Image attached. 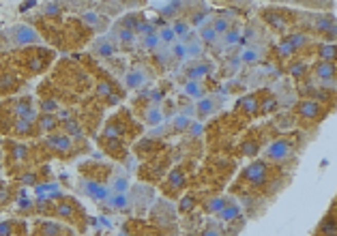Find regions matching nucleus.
Listing matches in <instances>:
<instances>
[{
	"label": "nucleus",
	"mask_w": 337,
	"mask_h": 236,
	"mask_svg": "<svg viewBox=\"0 0 337 236\" xmlns=\"http://www.w3.org/2000/svg\"><path fill=\"white\" fill-rule=\"evenodd\" d=\"M52 56L54 54L50 50H45V47L32 45L28 50L22 52V65L28 69V73H41V71H45L47 65H50Z\"/></svg>",
	"instance_id": "1"
},
{
	"label": "nucleus",
	"mask_w": 337,
	"mask_h": 236,
	"mask_svg": "<svg viewBox=\"0 0 337 236\" xmlns=\"http://www.w3.org/2000/svg\"><path fill=\"white\" fill-rule=\"evenodd\" d=\"M54 215L69 223H78L84 217V212L73 198H58V204L54 206Z\"/></svg>",
	"instance_id": "2"
},
{
	"label": "nucleus",
	"mask_w": 337,
	"mask_h": 236,
	"mask_svg": "<svg viewBox=\"0 0 337 236\" xmlns=\"http://www.w3.org/2000/svg\"><path fill=\"white\" fill-rule=\"evenodd\" d=\"M269 179V165L264 161H254L240 172V183L247 185H264Z\"/></svg>",
	"instance_id": "3"
},
{
	"label": "nucleus",
	"mask_w": 337,
	"mask_h": 236,
	"mask_svg": "<svg viewBox=\"0 0 337 236\" xmlns=\"http://www.w3.org/2000/svg\"><path fill=\"white\" fill-rule=\"evenodd\" d=\"M7 146V165H26L30 159V148L22 142H13V140H7L5 142Z\"/></svg>",
	"instance_id": "4"
},
{
	"label": "nucleus",
	"mask_w": 337,
	"mask_h": 236,
	"mask_svg": "<svg viewBox=\"0 0 337 236\" xmlns=\"http://www.w3.org/2000/svg\"><path fill=\"white\" fill-rule=\"evenodd\" d=\"M9 37L11 41H13V45H34V43H39V32L26 26V24H17V26H13L9 30Z\"/></svg>",
	"instance_id": "5"
},
{
	"label": "nucleus",
	"mask_w": 337,
	"mask_h": 236,
	"mask_svg": "<svg viewBox=\"0 0 337 236\" xmlns=\"http://www.w3.org/2000/svg\"><path fill=\"white\" fill-rule=\"evenodd\" d=\"M45 146L52 152H56V155H69V152H73L71 150L73 148V140L65 133H50L45 137Z\"/></svg>",
	"instance_id": "6"
},
{
	"label": "nucleus",
	"mask_w": 337,
	"mask_h": 236,
	"mask_svg": "<svg viewBox=\"0 0 337 236\" xmlns=\"http://www.w3.org/2000/svg\"><path fill=\"white\" fill-rule=\"evenodd\" d=\"M292 142L290 140H275L273 144L267 148V159H271V161H286L288 157L292 155Z\"/></svg>",
	"instance_id": "7"
},
{
	"label": "nucleus",
	"mask_w": 337,
	"mask_h": 236,
	"mask_svg": "<svg viewBox=\"0 0 337 236\" xmlns=\"http://www.w3.org/2000/svg\"><path fill=\"white\" fill-rule=\"evenodd\" d=\"M213 71V63L211 61H196L185 67V80L187 82H202Z\"/></svg>",
	"instance_id": "8"
},
{
	"label": "nucleus",
	"mask_w": 337,
	"mask_h": 236,
	"mask_svg": "<svg viewBox=\"0 0 337 236\" xmlns=\"http://www.w3.org/2000/svg\"><path fill=\"white\" fill-rule=\"evenodd\" d=\"M314 75H316V80L320 82L322 86H335V63H329V61H320V63H316V67H314Z\"/></svg>",
	"instance_id": "9"
},
{
	"label": "nucleus",
	"mask_w": 337,
	"mask_h": 236,
	"mask_svg": "<svg viewBox=\"0 0 337 236\" xmlns=\"http://www.w3.org/2000/svg\"><path fill=\"white\" fill-rule=\"evenodd\" d=\"M82 189L90 200H95V202H103V200H107L112 195L110 187H105L101 183H95V181H82Z\"/></svg>",
	"instance_id": "10"
},
{
	"label": "nucleus",
	"mask_w": 337,
	"mask_h": 236,
	"mask_svg": "<svg viewBox=\"0 0 337 236\" xmlns=\"http://www.w3.org/2000/svg\"><path fill=\"white\" fill-rule=\"evenodd\" d=\"M17 137H37L39 131H37V121H26V118H15L13 127H11V131Z\"/></svg>",
	"instance_id": "11"
},
{
	"label": "nucleus",
	"mask_w": 337,
	"mask_h": 236,
	"mask_svg": "<svg viewBox=\"0 0 337 236\" xmlns=\"http://www.w3.org/2000/svg\"><path fill=\"white\" fill-rule=\"evenodd\" d=\"M60 127V118L56 114H37V131L39 133H54Z\"/></svg>",
	"instance_id": "12"
},
{
	"label": "nucleus",
	"mask_w": 337,
	"mask_h": 236,
	"mask_svg": "<svg viewBox=\"0 0 337 236\" xmlns=\"http://www.w3.org/2000/svg\"><path fill=\"white\" fill-rule=\"evenodd\" d=\"M322 112L320 103L316 99H303L298 105H296V114L301 118H307V121H311V118H318V114Z\"/></svg>",
	"instance_id": "13"
},
{
	"label": "nucleus",
	"mask_w": 337,
	"mask_h": 236,
	"mask_svg": "<svg viewBox=\"0 0 337 236\" xmlns=\"http://www.w3.org/2000/svg\"><path fill=\"white\" fill-rule=\"evenodd\" d=\"M34 230H39L41 236H73V232H69L67 228L58 226L54 221H39L34 226Z\"/></svg>",
	"instance_id": "14"
},
{
	"label": "nucleus",
	"mask_w": 337,
	"mask_h": 236,
	"mask_svg": "<svg viewBox=\"0 0 337 236\" xmlns=\"http://www.w3.org/2000/svg\"><path fill=\"white\" fill-rule=\"evenodd\" d=\"M236 108L247 116H258L260 114V99L256 97V94H245V97L238 99Z\"/></svg>",
	"instance_id": "15"
},
{
	"label": "nucleus",
	"mask_w": 337,
	"mask_h": 236,
	"mask_svg": "<svg viewBox=\"0 0 337 236\" xmlns=\"http://www.w3.org/2000/svg\"><path fill=\"white\" fill-rule=\"evenodd\" d=\"M316 30L318 32H322L327 39H331V43H333V39H335V22H333V17H329V15H320L318 19H316Z\"/></svg>",
	"instance_id": "16"
},
{
	"label": "nucleus",
	"mask_w": 337,
	"mask_h": 236,
	"mask_svg": "<svg viewBox=\"0 0 337 236\" xmlns=\"http://www.w3.org/2000/svg\"><path fill=\"white\" fill-rule=\"evenodd\" d=\"M260 58H262V54L256 50V47L247 45V47H243V50L238 52L236 61H238V65H256V63H260Z\"/></svg>",
	"instance_id": "17"
},
{
	"label": "nucleus",
	"mask_w": 337,
	"mask_h": 236,
	"mask_svg": "<svg viewBox=\"0 0 337 236\" xmlns=\"http://www.w3.org/2000/svg\"><path fill=\"white\" fill-rule=\"evenodd\" d=\"M217 108H219V105H217V101H215V97H202L200 103H198V108H196V112L204 121V118H209L211 114L217 112Z\"/></svg>",
	"instance_id": "18"
},
{
	"label": "nucleus",
	"mask_w": 337,
	"mask_h": 236,
	"mask_svg": "<svg viewBox=\"0 0 337 236\" xmlns=\"http://www.w3.org/2000/svg\"><path fill=\"white\" fill-rule=\"evenodd\" d=\"M60 127H63V131H65V135H69L71 140H80L82 137V127H80V123L76 121V118H63L60 121Z\"/></svg>",
	"instance_id": "19"
},
{
	"label": "nucleus",
	"mask_w": 337,
	"mask_h": 236,
	"mask_svg": "<svg viewBox=\"0 0 337 236\" xmlns=\"http://www.w3.org/2000/svg\"><path fill=\"white\" fill-rule=\"evenodd\" d=\"M264 19H267L271 24V28H275V30H279V32H286L288 30V22L284 19V15L279 13V11L269 9L267 13H264Z\"/></svg>",
	"instance_id": "20"
},
{
	"label": "nucleus",
	"mask_w": 337,
	"mask_h": 236,
	"mask_svg": "<svg viewBox=\"0 0 337 236\" xmlns=\"http://www.w3.org/2000/svg\"><path fill=\"white\" fill-rule=\"evenodd\" d=\"M183 45H185V56H187V61H200V58H202L204 45H202L200 41L191 39V41H187V43H183Z\"/></svg>",
	"instance_id": "21"
},
{
	"label": "nucleus",
	"mask_w": 337,
	"mask_h": 236,
	"mask_svg": "<svg viewBox=\"0 0 337 236\" xmlns=\"http://www.w3.org/2000/svg\"><path fill=\"white\" fill-rule=\"evenodd\" d=\"M105 204L112 210H125L129 206V198H127V193H114L105 200Z\"/></svg>",
	"instance_id": "22"
},
{
	"label": "nucleus",
	"mask_w": 337,
	"mask_h": 236,
	"mask_svg": "<svg viewBox=\"0 0 337 236\" xmlns=\"http://www.w3.org/2000/svg\"><path fill=\"white\" fill-rule=\"evenodd\" d=\"M219 41V34L211 28V24H204L200 26V43L202 45H215Z\"/></svg>",
	"instance_id": "23"
},
{
	"label": "nucleus",
	"mask_w": 337,
	"mask_h": 236,
	"mask_svg": "<svg viewBox=\"0 0 337 236\" xmlns=\"http://www.w3.org/2000/svg\"><path fill=\"white\" fill-rule=\"evenodd\" d=\"M185 94L187 97H194V99H202V97H207V88H204L202 82H187Z\"/></svg>",
	"instance_id": "24"
},
{
	"label": "nucleus",
	"mask_w": 337,
	"mask_h": 236,
	"mask_svg": "<svg viewBox=\"0 0 337 236\" xmlns=\"http://www.w3.org/2000/svg\"><path fill=\"white\" fill-rule=\"evenodd\" d=\"M144 82H146V75H144V71H138V69L129 71L127 77H125L127 88H140V86L144 84Z\"/></svg>",
	"instance_id": "25"
},
{
	"label": "nucleus",
	"mask_w": 337,
	"mask_h": 236,
	"mask_svg": "<svg viewBox=\"0 0 337 236\" xmlns=\"http://www.w3.org/2000/svg\"><path fill=\"white\" fill-rule=\"evenodd\" d=\"M217 215H219L223 221H234L236 217H240V208H238V204H234V202H226V206L217 212Z\"/></svg>",
	"instance_id": "26"
},
{
	"label": "nucleus",
	"mask_w": 337,
	"mask_h": 236,
	"mask_svg": "<svg viewBox=\"0 0 337 236\" xmlns=\"http://www.w3.org/2000/svg\"><path fill=\"white\" fill-rule=\"evenodd\" d=\"M185 7H187L185 3H165V5H159L157 9H159V15H163V17H176L178 11Z\"/></svg>",
	"instance_id": "27"
},
{
	"label": "nucleus",
	"mask_w": 337,
	"mask_h": 236,
	"mask_svg": "<svg viewBox=\"0 0 337 236\" xmlns=\"http://www.w3.org/2000/svg\"><path fill=\"white\" fill-rule=\"evenodd\" d=\"M95 52H97L99 56H105V58H110L116 54V45L112 41H107V39H99L97 43H95Z\"/></svg>",
	"instance_id": "28"
},
{
	"label": "nucleus",
	"mask_w": 337,
	"mask_h": 236,
	"mask_svg": "<svg viewBox=\"0 0 337 236\" xmlns=\"http://www.w3.org/2000/svg\"><path fill=\"white\" fill-rule=\"evenodd\" d=\"M60 110V105L54 97H41L39 99V114H56Z\"/></svg>",
	"instance_id": "29"
},
{
	"label": "nucleus",
	"mask_w": 337,
	"mask_h": 236,
	"mask_svg": "<svg viewBox=\"0 0 337 236\" xmlns=\"http://www.w3.org/2000/svg\"><path fill=\"white\" fill-rule=\"evenodd\" d=\"M240 39H243V34H240V28H230L226 34H221V43L226 47H232V45H238Z\"/></svg>",
	"instance_id": "30"
},
{
	"label": "nucleus",
	"mask_w": 337,
	"mask_h": 236,
	"mask_svg": "<svg viewBox=\"0 0 337 236\" xmlns=\"http://www.w3.org/2000/svg\"><path fill=\"white\" fill-rule=\"evenodd\" d=\"M337 230H335V219L333 217H324L320 221V226H318V236H335Z\"/></svg>",
	"instance_id": "31"
},
{
	"label": "nucleus",
	"mask_w": 337,
	"mask_h": 236,
	"mask_svg": "<svg viewBox=\"0 0 337 236\" xmlns=\"http://www.w3.org/2000/svg\"><path fill=\"white\" fill-rule=\"evenodd\" d=\"M82 22L86 24L88 28H97V30H101L103 17H101L99 13H95V11H86V13H82Z\"/></svg>",
	"instance_id": "32"
},
{
	"label": "nucleus",
	"mask_w": 337,
	"mask_h": 236,
	"mask_svg": "<svg viewBox=\"0 0 337 236\" xmlns=\"http://www.w3.org/2000/svg\"><path fill=\"white\" fill-rule=\"evenodd\" d=\"M318 56H320V61L335 63V45L333 43H318Z\"/></svg>",
	"instance_id": "33"
},
{
	"label": "nucleus",
	"mask_w": 337,
	"mask_h": 236,
	"mask_svg": "<svg viewBox=\"0 0 337 236\" xmlns=\"http://www.w3.org/2000/svg\"><path fill=\"white\" fill-rule=\"evenodd\" d=\"M211 28H213L215 32H217V34H226L228 30L232 28V24H230V19H228V17L217 15V17H215V19L211 22Z\"/></svg>",
	"instance_id": "34"
},
{
	"label": "nucleus",
	"mask_w": 337,
	"mask_h": 236,
	"mask_svg": "<svg viewBox=\"0 0 337 236\" xmlns=\"http://www.w3.org/2000/svg\"><path fill=\"white\" fill-rule=\"evenodd\" d=\"M17 183H22V185H41L43 181L39 179V172L30 170V172H22V174H17ZM45 183H47V181H45Z\"/></svg>",
	"instance_id": "35"
},
{
	"label": "nucleus",
	"mask_w": 337,
	"mask_h": 236,
	"mask_svg": "<svg viewBox=\"0 0 337 236\" xmlns=\"http://www.w3.org/2000/svg\"><path fill=\"white\" fill-rule=\"evenodd\" d=\"M260 152V144L256 140H245L243 144H240V155H245V157H256Z\"/></svg>",
	"instance_id": "36"
},
{
	"label": "nucleus",
	"mask_w": 337,
	"mask_h": 236,
	"mask_svg": "<svg viewBox=\"0 0 337 236\" xmlns=\"http://www.w3.org/2000/svg\"><path fill=\"white\" fill-rule=\"evenodd\" d=\"M286 41L290 43L294 50H298V47H305V45L309 43V37H307L305 32H292L290 37H286Z\"/></svg>",
	"instance_id": "37"
},
{
	"label": "nucleus",
	"mask_w": 337,
	"mask_h": 236,
	"mask_svg": "<svg viewBox=\"0 0 337 236\" xmlns=\"http://www.w3.org/2000/svg\"><path fill=\"white\" fill-rule=\"evenodd\" d=\"M185 172L183 170H180V168H174L172 172H170V176H167V183H170L174 189H180V187H183L185 185Z\"/></svg>",
	"instance_id": "38"
},
{
	"label": "nucleus",
	"mask_w": 337,
	"mask_h": 236,
	"mask_svg": "<svg viewBox=\"0 0 337 236\" xmlns=\"http://www.w3.org/2000/svg\"><path fill=\"white\" fill-rule=\"evenodd\" d=\"M290 75L294 77V80H305V73L309 71V67H307V63H303V61H296L294 65H290Z\"/></svg>",
	"instance_id": "39"
},
{
	"label": "nucleus",
	"mask_w": 337,
	"mask_h": 236,
	"mask_svg": "<svg viewBox=\"0 0 337 236\" xmlns=\"http://www.w3.org/2000/svg\"><path fill=\"white\" fill-rule=\"evenodd\" d=\"M155 150H159V144L153 137L142 140L138 144V155H148V152H155Z\"/></svg>",
	"instance_id": "40"
},
{
	"label": "nucleus",
	"mask_w": 337,
	"mask_h": 236,
	"mask_svg": "<svg viewBox=\"0 0 337 236\" xmlns=\"http://www.w3.org/2000/svg\"><path fill=\"white\" fill-rule=\"evenodd\" d=\"M116 39L123 43V45H134L136 43V32H131V30H125V28H120L116 26Z\"/></svg>",
	"instance_id": "41"
},
{
	"label": "nucleus",
	"mask_w": 337,
	"mask_h": 236,
	"mask_svg": "<svg viewBox=\"0 0 337 236\" xmlns=\"http://www.w3.org/2000/svg\"><path fill=\"white\" fill-rule=\"evenodd\" d=\"M189 125H191V118H187V116H183V114H178V116H174V121H172L170 127L174 129V133H180V131H187Z\"/></svg>",
	"instance_id": "42"
},
{
	"label": "nucleus",
	"mask_w": 337,
	"mask_h": 236,
	"mask_svg": "<svg viewBox=\"0 0 337 236\" xmlns=\"http://www.w3.org/2000/svg\"><path fill=\"white\" fill-rule=\"evenodd\" d=\"M226 202H228L226 198H211V200L204 202V210H207V212H219L226 206Z\"/></svg>",
	"instance_id": "43"
},
{
	"label": "nucleus",
	"mask_w": 337,
	"mask_h": 236,
	"mask_svg": "<svg viewBox=\"0 0 337 236\" xmlns=\"http://www.w3.org/2000/svg\"><path fill=\"white\" fill-rule=\"evenodd\" d=\"M157 34H159L161 45H165V47H167V45H174V41H176V34H174V30H172L170 26H163Z\"/></svg>",
	"instance_id": "44"
},
{
	"label": "nucleus",
	"mask_w": 337,
	"mask_h": 236,
	"mask_svg": "<svg viewBox=\"0 0 337 236\" xmlns=\"http://www.w3.org/2000/svg\"><path fill=\"white\" fill-rule=\"evenodd\" d=\"M142 47L144 50H159L161 41H159V34H148V37H142Z\"/></svg>",
	"instance_id": "45"
},
{
	"label": "nucleus",
	"mask_w": 337,
	"mask_h": 236,
	"mask_svg": "<svg viewBox=\"0 0 337 236\" xmlns=\"http://www.w3.org/2000/svg\"><path fill=\"white\" fill-rule=\"evenodd\" d=\"M134 32H136V34H142V37H148V34H155L157 30H155V24H153V22H144V19H140V24L136 26Z\"/></svg>",
	"instance_id": "46"
},
{
	"label": "nucleus",
	"mask_w": 337,
	"mask_h": 236,
	"mask_svg": "<svg viewBox=\"0 0 337 236\" xmlns=\"http://www.w3.org/2000/svg\"><path fill=\"white\" fill-rule=\"evenodd\" d=\"M275 108H277V97H273V94H269L267 99H260V114H271Z\"/></svg>",
	"instance_id": "47"
},
{
	"label": "nucleus",
	"mask_w": 337,
	"mask_h": 236,
	"mask_svg": "<svg viewBox=\"0 0 337 236\" xmlns=\"http://www.w3.org/2000/svg\"><path fill=\"white\" fill-rule=\"evenodd\" d=\"M170 28L174 30L176 37H185V34H189V28H191V26H189L185 19H174V24H172Z\"/></svg>",
	"instance_id": "48"
},
{
	"label": "nucleus",
	"mask_w": 337,
	"mask_h": 236,
	"mask_svg": "<svg viewBox=\"0 0 337 236\" xmlns=\"http://www.w3.org/2000/svg\"><path fill=\"white\" fill-rule=\"evenodd\" d=\"M112 191L114 193H127V189H129V181L125 179V176H118V179H114V183H112Z\"/></svg>",
	"instance_id": "49"
},
{
	"label": "nucleus",
	"mask_w": 337,
	"mask_h": 236,
	"mask_svg": "<svg viewBox=\"0 0 337 236\" xmlns=\"http://www.w3.org/2000/svg\"><path fill=\"white\" fill-rule=\"evenodd\" d=\"M97 94H99V97H112L114 101H118V94L112 90V86L107 84V82H101V84L97 86Z\"/></svg>",
	"instance_id": "50"
},
{
	"label": "nucleus",
	"mask_w": 337,
	"mask_h": 236,
	"mask_svg": "<svg viewBox=\"0 0 337 236\" xmlns=\"http://www.w3.org/2000/svg\"><path fill=\"white\" fill-rule=\"evenodd\" d=\"M294 52H296V50H294V47H292L290 43H288L286 39L277 45V54H279L282 58H290V56H294Z\"/></svg>",
	"instance_id": "51"
},
{
	"label": "nucleus",
	"mask_w": 337,
	"mask_h": 236,
	"mask_svg": "<svg viewBox=\"0 0 337 236\" xmlns=\"http://www.w3.org/2000/svg\"><path fill=\"white\" fill-rule=\"evenodd\" d=\"M161 110L159 108H153V110H148V116H146V123L148 125H153V127H157L159 123H161Z\"/></svg>",
	"instance_id": "52"
},
{
	"label": "nucleus",
	"mask_w": 337,
	"mask_h": 236,
	"mask_svg": "<svg viewBox=\"0 0 337 236\" xmlns=\"http://www.w3.org/2000/svg\"><path fill=\"white\" fill-rule=\"evenodd\" d=\"M43 9H45V15H47V17H58L63 5H58V3H47V5H43Z\"/></svg>",
	"instance_id": "53"
},
{
	"label": "nucleus",
	"mask_w": 337,
	"mask_h": 236,
	"mask_svg": "<svg viewBox=\"0 0 337 236\" xmlns=\"http://www.w3.org/2000/svg\"><path fill=\"white\" fill-rule=\"evenodd\" d=\"M194 206H196V198L194 195H185L183 200H180V210H183V212L191 210Z\"/></svg>",
	"instance_id": "54"
},
{
	"label": "nucleus",
	"mask_w": 337,
	"mask_h": 236,
	"mask_svg": "<svg viewBox=\"0 0 337 236\" xmlns=\"http://www.w3.org/2000/svg\"><path fill=\"white\" fill-rule=\"evenodd\" d=\"M11 234H13V221L0 223V236H11Z\"/></svg>",
	"instance_id": "55"
},
{
	"label": "nucleus",
	"mask_w": 337,
	"mask_h": 236,
	"mask_svg": "<svg viewBox=\"0 0 337 236\" xmlns=\"http://www.w3.org/2000/svg\"><path fill=\"white\" fill-rule=\"evenodd\" d=\"M187 131L194 135V137H200V135H202V125H200V123H191Z\"/></svg>",
	"instance_id": "56"
},
{
	"label": "nucleus",
	"mask_w": 337,
	"mask_h": 236,
	"mask_svg": "<svg viewBox=\"0 0 337 236\" xmlns=\"http://www.w3.org/2000/svg\"><path fill=\"white\" fill-rule=\"evenodd\" d=\"M202 236H219V232H217V230H207Z\"/></svg>",
	"instance_id": "57"
}]
</instances>
